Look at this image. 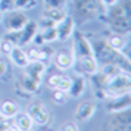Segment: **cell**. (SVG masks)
Masks as SVG:
<instances>
[{
  "mask_svg": "<svg viewBox=\"0 0 131 131\" xmlns=\"http://www.w3.org/2000/svg\"><path fill=\"white\" fill-rule=\"evenodd\" d=\"M13 122L18 125L22 131L32 130V125H34V122H32V119H31L30 115H28L27 112H21V111L13 116Z\"/></svg>",
  "mask_w": 131,
  "mask_h": 131,
  "instance_id": "obj_13",
  "label": "cell"
},
{
  "mask_svg": "<svg viewBox=\"0 0 131 131\" xmlns=\"http://www.w3.org/2000/svg\"><path fill=\"white\" fill-rule=\"evenodd\" d=\"M77 65L80 66V71H83L84 74L89 75H94L99 72V65L94 56H89V58H78Z\"/></svg>",
  "mask_w": 131,
  "mask_h": 131,
  "instance_id": "obj_9",
  "label": "cell"
},
{
  "mask_svg": "<svg viewBox=\"0 0 131 131\" xmlns=\"http://www.w3.org/2000/svg\"><path fill=\"white\" fill-rule=\"evenodd\" d=\"M68 97H69L68 91H63V90H59V89L53 90L52 99H53V102L56 105H63V103H66V102H68Z\"/></svg>",
  "mask_w": 131,
  "mask_h": 131,
  "instance_id": "obj_20",
  "label": "cell"
},
{
  "mask_svg": "<svg viewBox=\"0 0 131 131\" xmlns=\"http://www.w3.org/2000/svg\"><path fill=\"white\" fill-rule=\"evenodd\" d=\"M41 131H53V130H50V128H44V130H41Z\"/></svg>",
  "mask_w": 131,
  "mask_h": 131,
  "instance_id": "obj_35",
  "label": "cell"
},
{
  "mask_svg": "<svg viewBox=\"0 0 131 131\" xmlns=\"http://www.w3.org/2000/svg\"><path fill=\"white\" fill-rule=\"evenodd\" d=\"M74 52L77 53V58H89V56H94V52L90 46V43L84 38V37L78 36L75 38V47H74Z\"/></svg>",
  "mask_w": 131,
  "mask_h": 131,
  "instance_id": "obj_10",
  "label": "cell"
},
{
  "mask_svg": "<svg viewBox=\"0 0 131 131\" xmlns=\"http://www.w3.org/2000/svg\"><path fill=\"white\" fill-rule=\"evenodd\" d=\"M130 106V93H127L124 96H119V97H113V102L106 107V111L113 112V111H122L127 109Z\"/></svg>",
  "mask_w": 131,
  "mask_h": 131,
  "instance_id": "obj_14",
  "label": "cell"
},
{
  "mask_svg": "<svg viewBox=\"0 0 131 131\" xmlns=\"http://www.w3.org/2000/svg\"><path fill=\"white\" fill-rule=\"evenodd\" d=\"M19 112V105L13 100H6L0 105V115L5 118H12Z\"/></svg>",
  "mask_w": 131,
  "mask_h": 131,
  "instance_id": "obj_12",
  "label": "cell"
},
{
  "mask_svg": "<svg viewBox=\"0 0 131 131\" xmlns=\"http://www.w3.org/2000/svg\"><path fill=\"white\" fill-rule=\"evenodd\" d=\"M96 111H97V105L94 102H84L75 111V119L77 121H89L94 115Z\"/></svg>",
  "mask_w": 131,
  "mask_h": 131,
  "instance_id": "obj_8",
  "label": "cell"
},
{
  "mask_svg": "<svg viewBox=\"0 0 131 131\" xmlns=\"http://www.w3.org/2000/svg\"><path fill=\"white\" fill-rule=\"evenodd\" d=\"M43 16L52 19L54 24H58V22H60V21L66 16V13H65V10H63V9H47V10H46V13H44Z\"/></svg>",
  "mask_w": 131,
  "mask_h": 131,
  "instance_id": "obj_18",
  "label": "cell"
},
{
  "mask_svg": "<svg viewBox=\"0 0 131 131\" xmlns=\"http://www.w3.org/2000/svg\"><path fill=\"white\" fill-rule=\"evenodd\" d=\"M36 6V0H15L13 7L15 9H31Z\"/></svg>",
  "mask_w": 131,
  "mask_h": 131,
  "instance_id": "obj_23",
  "label": "cell"
},
{
  "mask_svg": "<svg viewBox=\"0 0 131 131\" xmlns=\"http://www.w3.org/2000/svg\"><path fill=\"white\" fill-rule=\"evenodd\" d=\"M25 131H32V130H25Z\"/></svg>",
  "mask_w": 131,
  "mask_h": 131,
  "instance_id": "obj_36",
  "label": "cell"
},
{
  "mask_svg": "<svg viewBox=\"0 0 131 131\" xmlns=\"http://www.w3.org/2000/svg\"><path fill=\"white\" fill-rule=\"evenodd\" d=\"M40 58H38V60H41L44 65L47 66V63H50V60H52V58H53L54 52L53 50H50V49L44 47V46H40Z\"/></svg>",
  "mask_w": 131,
  "mask_h": 131,
  "instance_id": "obj_22",
  "label": "cell"
},
{
  "mask_svg": "<svg viewBox=\"0 0 131 131\" xmlns=\"http://www.w3.org/2000/svg\"><path fill=\"white\" fill-rule=\"evenodd\" d=\"M46 68H47V66L44 65L41 60H34V62H30L24 69H27V71H25V75H28V77H31L32 80H36L37 83H41L43 75H44V72H46Z\"/></svg>",
  "mask_w": 131,
  "mask_h": 131,
  "instance_id": "obj_6",
  "label": "cell"
},
{
  "mask_svg": "<svg viewBox=\"0 0 131 131\" xmlns=\"http://www.w3.org/2000/svg\"><path fill=\"white\" fill-rule=\"evenodd\" d=\"M53 62L58 69H62V71H66L74 66L75 63V58L72 53H68V52H59V53H54L53 54Z\"/></svg>",
  "mask_w": 131,
  "mask_h": 131,
  "instance_id": "obj_7",
  "label": "cell"
},
{
  "mask_svg": "<svg viewBox=\"0 0 131 131\" xmlns=\"http://www.w3.org/2000/svg\"><path fill=\"white\" fill-rule=\"evenodd\" d=\"M2 19H3V12L0 10V22H2Z\"/></svg>",
  "mask_w": 131,
  "mask_h": 131,
  "instance_id": "obj_34",
  "label": "cell"
},
{
  "mask_svg": "<svg viewBox=\"0 0 131 131\" xmlns=\"http://www.w3.org/2000/svg\"><path fill=\"white\" fill-rule=\"evenodd\" d=\"M28 22V18L25 16L24 12L21 10H12L9 18H7V30L9 32H13V31H21L24 28V25Z\"/></svg>",
  "mask_w": 131,
  "mask_h": 131,
  "instance_id": "obj_5",
  "label": "cell"
},
{
  "mask_svg": "<svg viewBox=\"0 0 131 131\" xmlns=\"http://www.w3.org/2000/svg\"><path fill=\"white\" fill-rule=\"evenodd\" d=\"M7 56L10 58V60H12L18 68H22V69L30 63V59H28V56H27V52H25L22 47H19V46H13V49L10 50V53L7 54Z\"/></svg>",
  "mask_w": 131,
  "mask_h": 131,
  "instance_id": "obj_11",
  "label": "cell"
},
{
  "mask_svg": "<svg viewBox=\"0 0 131 131\" xmlns=\"http://www.w3.org/2000/svg\"><path fill=\"white\" fill-rule=\"evenodd\" d=\"M38 36L41 37L43 43H50L58 40V31H56V27H47V28H43Z\"/></svg>",
  "mask_w": 131,
  "mask_h": 131,
  "instance_id": "obj_17",
  "label": "cell"
},
{
  "mask_svg": "<svg viewBox=\"0 0 131 131\" xmlns=\"http://www.w3.org/2000/svg\"><path fill=\"white\" fill-rule=\"evenodd\" d=\"M6 131H22V130H21V128H19V127L15 124V122H12V124L9 125V128H7Z\"/></svg>",
  "mask_w": 131,
  "mask_h": 131,
  "instance_id": "obj_32",
  "label": "cell"
},
{
  "mask_svg": "<svg viewBox=\"0 0 131 131\" xmlns=\"http://www.w3.org/2000/svg\"><path fill=\"white\" fill-rule=\"evenodd\" d=\"M47 9H63L65 0H44Z\"/></svg>",
  "mask_w": 131,
  "mask_h": 131,
  "instance_id": "obj_25",
  "label": "cell"
},
{
  "mask_svg": "<svg viewBox=\"0 0 131 131\" xmlns=\"http://www.w3.org/2000/svg\"><path fill=\"white\" fill-rule=\"evenodd\" d=\"M107 44H109V47L115 50V52H122L127 46V40H125V37L122 36H118V34H115V36L109 37V40H107Z\"/></svg>",
  "mask_w": 131,
  "mask_h": 131,
  "instance_id": "obj_16",
  "label": "cell"
},
{
  "mask_svg": "<svg viewBox=\"0 0 131 131\" xmlns=\"http://www.w3.org/2000/svg\"><path fill=\"white\" fill-rule=\"evenodd\" d=\"M38 28H40L38 22L28 21V22L24 25V28L18 32V43H16V46L24 47V46H28L30 43H32L36 34L38 32Z\"/></svg>",
  "mask_w": 131,
  "mask_h": 131,
  "instance_id": "obj_3",
  "label": "cell"
},
{
  "mask_svg": "<svg viewBox=\"0 0 131 131\" xmlns=\"http://www.w3.org/2000/svg\"><path fill=\"white\" fill-rule=\"evenodd\" d=\"M13 46H16V44H13V41H10L9 38H5V40L0 41V52L3 54H9L10 50L13 49Z\"/></svg>",
  "mask_w": 131,
  "mask_h": 131,
  "instance_id": "obj_24",
  "label": "cell"
},
{
  "mask_svg": "<svg viewBox=\"0 0 131 131\" xmlns=\"http://www.w3.org/2000/svg\"><path fill=\"white\" fill-rule=\"evenodd\" d=\"M7 71V65L5 60H0V77H3Z\"/></svg>",
  "mask_w": 131,
  "mask_h": 131,
  "instance_id": "obj_31",
  "label": "cell"
},
{
  "mask_svg": "<svg viewBox=\"0 0 131 131\" xmlns=\"http://www.w3.org/2000/svg\"><path fill=\"white\" fill-rule=\"evenodd\" d=\"M27 113L31 116L32 122L37 125H46L49 122V119H50V112H49V109L43 105L41 102L31 103Z\"/></svg>",
  "mask_w": 131,
  "mask_h": 131,
  "instance_id": "obj_2",
  "label": "cell"
},
{
  "mask_svg": "<svg viewBox=\"0 0 131 131\" xmlns=\"http://www.w3.org/2000/svg\"><path fill=\"white\" fill-rule=\"evenodd\" d=\"M100 72H102V75H103V78H105V83H106L109 78L115 77L116 74H119V72H121V68H118V66L113 65V63H109V65L103 66Z\"/></svg>",
  "mask_w": 131,
  "mask_h": 131,
  "instance_id": "obj_19",
  "label": "cell"
},
{
  "mask_svg": "<svg viewBox=\"0 0 131 131\" xmlns=\"http://www.w3.org/2000/svg\"><path fill=\"white\" fill-rule=\"evenodd\" d=\"M84 90H85V80H84L83 75H78L75 80H72L71 89L68 93H71L72 97H80L84 93Z\"/></svg>",
  "mask_w": 131,
  "mask_h": 131,
  "instance_id": "obj_15",
  "label": "cell"
},
{
  "mask_svg": "<svg viewBox=\"0 0 131 131\" xmlns=\"http://www.w3.org/2000/svg\"><path fill=\"white\" fill-rule=\"evenodd\" d=\"M102 2H103L106 6H113V5H116V2H118V0H102Z\"/></svg>",
  "mask_w": 131,
  "mask_h": 131,
  "instance_id": "obj_33",
  "label": "cell"
},
{
  "mask_svg": "<svg viewBox=\"0 0 131 131\" xmlns=\"http://www.w3.org/2000/svg\"><path fill=\"white\" fill-rule=\"evenodd\" d=\"M22 85H24V89L27 90L28 93H36L37 90H38V87H40V83H37L36 80H32L31 77L25 75V77H24V83H22Z\"/></svg>",
  "mask_w": 131,
  "mask_h": 131,
  "instance_id": "obj_21",
  "label": "cell"
},
{
  "mask_svg": "<svg viewBox=\"0 0 131 131\" xmlns=\"http://www.w3.org/2000/svg\"><path fill=\"white\" fill-rule=\"evenodd\" d=\"M71 83H72L71 78L60 77V81H59V84H58V89L63 90V91H69V89H71Z\"/></svg>",
  "mask_w": 131,
  "mask_h": 131,
  "instance_id": "obj_26",
  "label": "cell"
},
{
  "mask_svg": "<svg viewBox=\"0 0 131 131\" xmlns=\"http://www.w3.org/2000/svg\"><path fill=\"white\" fill-rule=\"evenodd\" d=\"M60 77L62 75H59V74H54V75H50V78H49V83H47V85L50 87V89H58V84H59V81H60Z\"/></svg>",
  "mask_w": 131,
  "mask_h": 131,
  "instance_id": "obj_28",
  "label": "cell"
},
{
  "mask_svg": "<svg viewBox=\"0 0 131 131\" xmlns=\"http://www.w3.org/2000/svg\"><path fill=\"white\" fill-rule=\"evenodd\" d=\"M12 122H13L12 118H5V116L0 115V131H6Z\"/></svg>",
  "mask_w": 131,
  "mask_h": 131,
  "instance_id": "obj_29",
  "label": "cell"
},
{
  "mask_svg": "<svg viewBox=\"0 0 131 131\" xmlns=\"http://www.w3.org/2000/svg\"><path fill=\"white\" fill-rule=\"evenodd\" d=\"M131 90V78L130 75L125 72H119L115 77L109 78L106 83H105V94L106 97H119V96H124L127 93H130Z\"/></svg>",
  "mask_w": 131,
  "mask_h": 131,
  "instance_id": "obj_1",
  "label": "cell"
},
{
  "mask_svg": "<svg viewBox=\"0 0 131 131\" xmlns=\"http://www.w3.org/2000/svg\"><path fill=\"white\" fill-rule=\"evenodd\" d=\"M74 30H75V21L66 15L65 18L62 19L60 22L56 24V31H58V40L60 41H66L69 40L74 34Z\"/></svg>",
  "mask_w": 131,
  "mask_h": 131,
  "instance_id": "obj_4",
  "label": "cell"
},
{
  "mask_svg": "<svg viewBox=\"0 0 131 131\" xmlns=\"http://www.w3.org/2000/svg\"><path fill=\"white\" fill-rule=\"evenodd\" d=\"M60 131H80V128H78V125L75 122H66L60 128Z\"/></svg>",
  "mask_w": 131,
  "mask_h": 131,
  "instance_id": "obj_30",
  "label": "cell"
},
{
  "mask_svg": "<svg viewBox=\"0 0 131 131\" xmlns=\"http://www.w3.org/2000/svg\"><path fill=\"white\" fill-rule=\"evenodd\" d=\"M25 52H27V56H28L30 62L38 60V58H40V49L38 47H30L28 50H25Z\"/></svg>",
  "mask_w": 131,
  "mask_h": 131,
  "instance_id": "obj_27",
  "label": "cell"
}]
</instances>
